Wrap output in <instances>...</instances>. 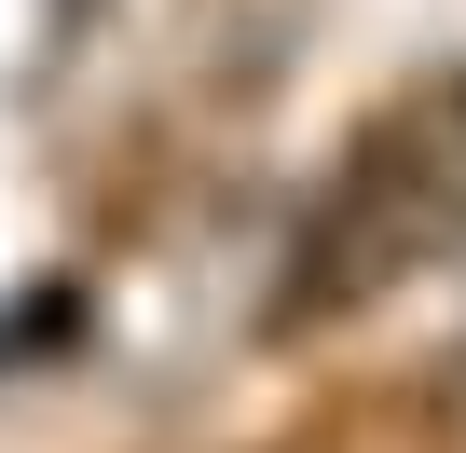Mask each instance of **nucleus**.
Here are the masks:
<instances>
[{"label": "nucleus", "mask_w": 466, "mask_h": 453, "mask_svg": "<svg viewBox=\"0 0 466 453\" xmlns=\"http://www.w3.org/2000/svg\"><path fill=\"white\" fill-rule=\"evenodd\" d=\"M452 234H466V83L411 97V110L343 165L316 248H302V303H357V289L411 275V262L452 248Z\"/></svg>", "instance_id": "obj_1"}]
</instances>
